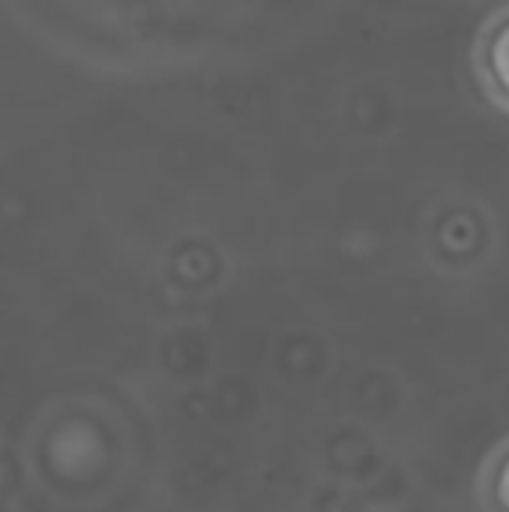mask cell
Instances as JSON below:
<instances>
[{"instance_id": "2", "label": "cell", "mask_w": 509, "mask_h": 512, "mask_svg": "<svg viewBox=\"0 0 509 512\" xmlns=\"http://www.w3.org/2000/svg\"><path fill=\"white\" fill-rule=\"evenodd\" d=\"M498 486H501V492H498V501H501V507H504V510H509V462H504V468H501Z\"/></svg>"}, {"instance_id": "1", "label": "cell", "mask_w": 509, "mask_h": 512, "mask_svg": "<svg viewBox=\"0 0 509 512\" xmlns=\"http://www.w3.org/2000/svg\"><path fill=\"white\" fill-rule=\"evenodd\" d=\"M477 63L492 96L509 105V12H501L480 36Z\"/></svg>"}]
</instances>
